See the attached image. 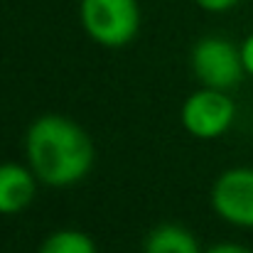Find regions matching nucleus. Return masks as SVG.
Listing matches in <instances>:
<instances>
[{
  "instance_id": "4",
  "label": "nucleus",
  "mask_w": 253,
  "mask_h": 253,
  "mask_svg": "<svg viewBox=\"0 0 253 253\" xmlns=\"http://www.w3.org/2000/svg\"><path fill=\"white\" fill-rule=\"evenodd\" d=\"M179 118L189 135L199 140H214L231 128L236 118V103L226 91L204 86L202 91H194L182 103Z\"/></svg>"
},
{
  "instance_id": "10",
  "label": "nucleus",
  "mask_w": 253,
  "mask_h": 253,
  "mask_svg": "<svg viewBox=\"0 0 253 253\" xmlns=\"http://www.w3.org/2000/svg\"><path fill=\"white\" fill-rule=\"evenodd\" d=\"M241 62H244V69L246 74L253 77V35H249L241 44Z\"/></svg>"
},
{
  "instance_id": "9",
  "label": "nucleus",
  "mask_w": 253,
  "mask_h": 253,
  "mask_svg": "<svg viewBox=\"0 0 253 253\" xmlns=\"http://www.w3.org/2000/svg\"><path fill=\"white\" fill-rule=\"evenodd\" d=\"M194 2L207 12H226V10L236 7L241 0H194Z\"/></svg>"
},
{
  "instance_id": "3",
  "label": "nucleus",
  "mask_w": 253,
  "mask_h": 253,
  "mask_svg": "<svg viewBox=\"0 0 253 253\" xmlns=\"http://www.w3.org/2000/svg\"><path fill=\"white\" fill-rule=\"evenodd\" d=\"M192 72L202 86L226 91L246 77L241 47L224 37H204L192 49Z\"/></svg>"
},
{
  "instance_id": "7",
  "label": "nucleus",
  "mask_w": 253,
  "mask_h": 253,
  "mask_svg": "<svg viewBox=\"0 0 253 253\" xmlns=\"http://www.w3.org/2000/svg\"><path fill=\"white\" fill-rule=\"evenodd\" d=\"M143 253H202V249L184 226L160 224L148 234Z\"/></svg>"
},
{
  "instance_id": "6",
  "label": "nucleus",
  "mask_w": 253,
  "mask_h": 253,
  "mask_svg": "<svg viewBox=\"0 0 253 253\" xmlns=\"http://www.w3.org/2000/svg\"><path fill=\"white\" fill-rule=\"evenodd\" d=\"M37 192V174L17 163L0 165V214H20Z\"/></svg>"
},
{
  "instance_id": "5",
  "label": "nucleus",
  "mask_w": 253,
  "mask_h": 253,
  "mask_svg": "<svg viewBox=\"0 0 253 253\" xmlns=\"http://www.w3.org/2000/svg\"><path fill=\"white\" fill-rule=\"evenodd\" d=\"M211 207L224 221L253 229V168L221 172L211 187Z\"/></svg>"
},
{
  "instance_id": "2",
  "label": "nucleus",
  "mask_w": 253,
  "mask_h": 253,
  "mask_svg": "<svg viewBox=\"0 0 253 253\" xmlns=\"http://www.w3.org/2000/svg\"><path fill=\"white\" fill-rule=\"evenodd\" d=\"M79 20L84 32L101 47H123L140 30L138 0H82Z\"/></svg>"
},
{
  "instance_id": "1",
  "label": "nucleus",
  "mask_w": 253,
  "mask_h": 253,
  "mask_svg": "<svg viewBox=\"0 0 253 253\" xmlns=\"http://www.w3.org/2000/svg\"><path fill=\"white\" fill-rule=\"evenodd\" d=\"M25 153L32 172L49 187L82 182L93 165V145L84 128L64 116H40L25 135Z\"/></svg>"
},
{
  "instance_id": "11",
  "label": "nucleus",
  "mask_w": 253,
  "mask_h": 253,
  "mask_svg": "<svg viewBox=\"0 0 253 253\" xmlns=\"http://www.w3.org/2000/svg\"><path fill=\"white\" fill-rule=\"evenodd\" d=\"M204 253H253L249 246H241V244H231V241H226V244H214V246H209Z\"/></svg>"
},
{
  "instance_id": "8",
  "label": "nucleus",
  "mask_w": 253,
  "mask_h": 253,
  "mask_svg": "<svg viewBox=\"0 0 253 253\" xmlns=\"http://www.w3.org/2000/svg\"><path fill=\"white\" fill-rule=\"evenodd\" d=\"M37 253H98L91 236L77 229H59L49 234Z\"/></svg>"
}]
</instances>
